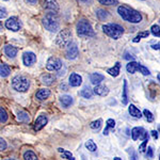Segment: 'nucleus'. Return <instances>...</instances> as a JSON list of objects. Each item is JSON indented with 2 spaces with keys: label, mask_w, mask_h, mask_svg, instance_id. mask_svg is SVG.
I'll use <instances>...</instances> for the list:
<instances>
[{
  "label": "nucleus",
  "mask_w": 160,
  "mask_h": 160,
  "mask_svg": "<svg viewBox=\"0 0 160 160\" xmlns=\"http://www.w3.org/2000/svg\"><path fill=\"white\" fill-rule=\"evenodd\" d=\"M118 13L125 22L131 24H139L142 20V15L136 10L128 8L126 6H120L118 8Z\"/></svg>",
  "instance_id": "f257e3e1"
},
{
  "label": "nucleus",
  "mask_w": 160,
  "mask_h": 160,
  "mask_svg": "<svg viewBox=\"0 0 160 160\" xmlns=\"http://www.w3.org/2000/svg\"><path fill=\"white\" fill-rule=\"evenodd\" d=\"M42 24L45 27L46 30L50 32H56L60 28V19H59L58 13L55 12H48L44 15L42 18Z\"/></svg>",
  "instance_id": "f03ea898"
},
{
  "label": "nucleus",
  "mask_w": 160,
  "mask_h": 160,
  "mask_svg": "<svg viewBox=\"0 0 160 160\" xmlns=\"http://www.w3.org/2000/svg\"><path fill=\"white\" fill-rule=\"evenodd\" d=\"M77 34L81 38H93L95 37V32L93 30L91 24L86 19H80L76 26Z\"/></svg>",
  "instance_id": "7ed1b4c3"
},
{
  "label": "nucleus",
  "mask_w": 160,
  "mask_h": 160,
  "mask_svg": "<svg viewBox=\"0 0 160 160\" xmlns=\"http://www.w3.org/2000/svg\"><path fill=\"white\" fill-rule=\"evenodd\" d=\"M12 88L17 92L25 93L29 90L30 81L27 77L22 76V75H17L12 79Z\"/></svg>",
  "instance_id": "20e7f679"
},
{
  "label": "nucleus",
  "mask_w": 160,
  "mask_h": 160,
  "mask_svg": "<svg viewBox=\"0 0 160 160\" xmlns=\"http://www.w3.org/2000/svg\"><path fill=\"white\" fill-rule=\"evenodd\" d=\"M102 31L109 38L113 40H118L124 33V28L118 24H106L102 26Z\"/></svg>",
  "instance_id": "39448f33"
},
{
  "label": "nucleus",
  "mask_w": 160,
  "mask_h": 160,
  "mask_svg": "<svg viewBox=\"0 0 160 160\" xmlns=\"http://www.w3.org/2000/svg\"><path fill=\"white\" fill-rule=\"evenodd\" d=\"M72 42V32L69 29H62L56 38V44L61 48L68 47Z\"/></svg>",
  "instance_id": "423d86ee"
},
{
  "label": "nucleus",
  "mask_w": 160,
  "mask_h": 160,
  "mask_svg": "<svg viewBox=\"0 0 160 160\" xmlns=\"http://www.w3.org/2000/svg\"><path fill=\"white\" fill-rule=\"evenodd\" d=\"M63 66V62L61 59L56 58V57H50L46 63V68L49 72H59Z\"/></svg>",
  "instance_id": "0eeeda50"
},
{
  "label": "nucleus",
  "mask_w": 160,
  "mask_h": 160,
  "mask_svg": "<svg viewBox=\"0 0 160 160\" xmlns=\"http://www.w3.org/2000/svg\"><path fill=\"white\" fill-rule=\"evenodd\" d=\"M6 28H7V29L13 31V32H17V31L20 30L22 25H20L19 19L17 18L16 16H12V17H10V18L7 19Z\"/></svg>",
  "instance_id": "6e6552de"
},
{
  "label": "nucleus",
  "mask_w": 160,
  "mask_h": 160,
  "mask_svg": "<svg viewBox=\"0 0 160 160\" xmlns=\"http://www.w3.org/2000/svg\"><path fill=\"white\" fill-rule=\"evenodd\" d=\"M78 53H79V50H78L77 45L75 43H71L68 46L65 57H66V59H68V60H74V59H76L77 57H78Z\"/></svg>",
  "instance_id": "1a4fd4ad"
},
{
  "label": "nucleus",
  "mask_w": 160,
  "mask_h": 160,
  "mask_svg": "<svg viewBox=\"0 0 160 160\" xmlns=\"http://www.w3.org/2000/svg\"><path fill=\"white\" fill-rule=\"evenodd\" d=\"M43 8L45 10H47L48 12L58 13L59 3L57 0H43Z\"/></svg>",
  "instance_id": "9d476101"
},
{
  "label": "nucleus",
  "mask_w": 160,
  "mask_h": 160,
  "mask_svg": "<svg viewBox=\"0 0 160 160\" xmlns=\"http://www.w3.org/2000/svg\"><path fill=\"white\" fill-rule=\"evenodd\" d=\"M22 62L26 66H31L37 62V56L32 51H26L22 55Z\"/></svg>",
  "instance_id": "9b49d317"
},
{
  "label": "nucleus",
  "mask_w": 160,
  "mask_h": 160,
  "mask_svg": "<svg viewBox=\"0 0 160 160\" xmlns=\"http://www.w3.org/2000/svg\"><path fill=\"white\" fill-rule=\"evenodd\" d=\"M48 123V118L47 117H46L45 114H40L38 117V118L35 120V122H34V130H41L43 127H45V125Z\"/></svg>",
  "instance_id": "f8f14e48"
},
{
  "label": "nucleus",
  "mask_w": 160,
  "mask_h": 160,
  "mask_svg": "<svg viewBox=\"0 0 160 160\" xmlns=\"http://www.w3.org/2000/svg\"><path fill=\"white\" fill-rule=\"evenodd\" d=\"M69 84H71V87H79L80 84L82 83V77L80 76V75L76 74V73H73L71 74V76H69Z\"/></svg>",
  "instance_id": "ddd939ff"
},
{
  "label": "nucleus",
  "mask_w": 160,
  "mask_h": 160,
  "mask_svg": "<svg viewBox=\"0 0 160 160\" xmlns=\"http://www.w3.org/2000/svg\"><path fill=\"white\" fill-rule=\"evenodd\" d=\"M93 93L98 96H107L108 93H109V89L106 86H102V84H97L93 89Z\"/></svg>",
  "instance_id": "4468645a"
},
{
  "label": "nucleus",
  "mask_w": 160,
  "mask_h": 160,
  "mask_svg": "<svg viewBox=\"0 0 160 160\" xmlns=\"http://www.w3.org/2000/svg\"><path fill=\"white\" fill-rule=\"evenodd\" d=\"M73 102H74L73 97L69 96V95H62L60 97V104L62 105V107H64V108L71 107V106L73 105Z\"/></svg>",
  "instance_id": "2eb2a0df"
},
{
  "label": "nucleus",
  "mask_w": 160,
  "mask_h": 160,
  "mask_svg": "<svg viewBox=\"0 0 160 160\" xmlns=\"http://www.w3.org/2000/svg\"><path fill=\"white\" fill-rule=\"evenodd\" d=\"M49 96H50V90L48 89H41L35 94V97L38 100H46Z\"/></svg>",
  "instance_id": "dca6fc26"
},
{
  "label": "nucleus",
  "mask_w": 160,
  "mask_h": 160,
  "mask_svg": "<svg viewBox=\"0 0 160 160\" xmlns=\"http://www.w3.org/2000/svg\"><path fill=\"white\" fill-rule=\"evenodd\" d=\"M17 52H18V49L13 45H7L6 47H4V53H6L9 58H15V57L17 56Z\"/></svg>",
  "instance_id": "f3484780"
},
{
  "label": "nucleus",
  "mask_w": 160,
  "mask_h": 160,
  "mask_svg": "<svg viewBox=\"0 0 160 160\" xmlns=\"http://www.w3.org/2000/svg\"><path fill=\"white\" fill-rule=\"evenodd\" d=\"M144 132H145V130H144L142 127H135V128H132V130H131V137H132V140L137 141L138 139L142 138V136H143Z\"/></svg>",
  "instance_id": "a211bd4d"
},
{
  "label": "nucleus",
  "mask_w": 160,
  "mask_h": 160,
  "mask_svg": "<svg viewBox=\"0 0 160 160\" xmlns=\"http://www.w3.org/2000/svg\"><path fill=\"white\" fill-rule=\"evenodd\" d=\"M41 80H42V82L44 84H46V86H51L55 82L56 77L51 74H44L41 76Z\"/></svg>",
  "instance_id": "6ab92c4d"
},
{
  "label": "nucleus",
  "mask_w": 160,
  "mask_h": 160,
  "mask_svg": "<svg viewBox=\"0 0 160 160\" xmlns=\"http://www.w3.org/2000/svg\"><path fill=\"white\" fill-rule=\"evenodd\" d=\"M104 79H105V77L102 76V74H98V73H94L90 76V81H91V83L95 84V86H97V84H99L102 81H104Z\"/></svg>",
  "instance_id": "aec40b11"
},
{
  "label": "nucleus",
  "mask_w": 160,
  "mask_h": 160,
  "mask_svg": "<svg viewBox=\"0 0 160 160\" xmlns=\"http://www.w3.org/2000/svg\"><path fill=\"white\" fill-rule=\"evenodd\" d=\"M128 111H129V114L131 115V117L137 118H142L141 111L139 110L135 105H129V107H128Z\"/></svg>",
  "instance_id": "412c9836"
},
{
  "label": "nucleus",
  "mask_w": 160,
  "mask_h": 160,
  "mask_svg": "<svg viewBox=\"0 0 160 160\" xmlns=\"http://www.w3.org/2000/svg\"><path fill=\"white\" fill-rule=\"evenodd\" d=\"M10 74H11V68L6 63L0 64V76L6 78V77L9 76Z\"/></svg>",
  "instance_id": "4be33fe9"
},
{
  "label": "nucleus",
  "mask_w": 160,
  "mask_h": 160,
  "mask_svg": "<svg viewBox=\"0 0 160 160\" xmlns=\"http://www.w3.org/2000/svg\"><path fill=\"white\" fill-rule=\"evenodd\" d=\"M17 120L22 123H29L30 122L29 113L26 112V111H19V112L17 113Z\"/></svg>",
  "instance_id": "5701e85b"
},
{
  "label": "nucleus",
  "mask_w": 160,
  "mask_h": 160,
  "mask_svg": "<svg viewBox=\"0 0 160 160\" xmlns=\"http://www.w3.org/2000/svg\"><path fill=\"white\" fill-rule=\"evenodd\" d=\"M115 127V121L112 120V118H109V120H107V122H106V128L104 129V135L107 136L108 133H109V130H113Z\"/></svg>",
  "instance_id": "b1692460"
},
{
  "label": "nucleus",
  "mask_w": 160,
  "mask_h": 160,
  "mask_svg": "<svg viewBox=\"0 0 160 160\" xmlns=\"http://www.w3.org/2000/svg\"><path fill=\"white\" fill-rule=\"evenodd\" d=\"M120 71H121V64L118 63V62H117V63H115V65L113 66V68H111L108 69L107 73L109 74V75H111V76H113V77H117V76L120 75Z\"/></svg>",
  "instance_id": "393cba45"
},
{
  "label": "nucleus",
  "mask_w": 160,
  "mask_h": 160,
  "mask_svg": "<svg viewBox=\"0 0 160 160\" xmlns=\"http://www.w3.org/2000/svg\"><path fill=\"white\" fill-rule=\"evenodd\" d=\"M122 102L124 105L128 104V89H127V81H126V80H124V84H123Z\"/></svg>",
  "instance_id": "a878e982"
},
{
  "label": "nucleus",
  "mask_w": 160,
  "mask_h": 160,
  "mask_svg": "<svg viewBox=\"0 0 160 160\" xmlns=\"http://www.w3.org/2000/svg\"><path fill=\"white\" fill-rule=\"evenodd\" d=\"M142 138H143V142H142V144L139 146V151H140V153H144V152L146 151V144H148V139H149L148 133L145 131V132L143 133V136H142Z\"/></svg>",
  "instance_id": "bb28decb"
},
{
  "label": "nucleus",
  "mask_w": 160,
  "mask_h": 160,
  "mask_svg": "<svg viewBox=\"0 0 160 160\" xmlns=\"http://www.w3.org/2000/svg\"><path fill=\"white\" fill-rule=\"evenodd\" d=\"M58 152L62 154V158L68 159V160H75V158L73 157V155H72L71 152L66 151V149H64V148H58Z\"/></svg>",
  "instance_id": "cd10ccee"
},
{
  "label": "nucleus",
  "mask_w": 160,
  "mask_h": 160,
  "mask_svg": "<svg viewBox=\"0 0 160 160\" xmlns=\"http://www.w3.org/2000/svg\"><path fill=\"white\" fill-rule=\"evenodd\" d=\"M24 159L25 160H38L37 154L32 151H27L24 154Z\"/></svg>",
  "instance_id": "c85d7f7f"
},
{
  "label": "nucleus",
  "mask_w": 160,
  "mask_h": 160,
  "mask_svg": "<svg viewBox=\"0 0 160 160\" xmlns=\"http://www.w3.org/2000/svg\"><path fill=\"white\" fill-rule=\"evenodd\" d=\"M80 95H81L82 97H84V98H91L92 95H93V91L91 89H90L89 87H86L83 90H81V92H80Z\"/></svg>",
  "instance_id": "c756f323"
},
{
  "label": "nucleus",
  "mask_w": 160,
  "mask_h": 160,
  "mask_svg": "<svg viewBox=\"0 0 160 160\" xmlns=\"http://www.w3.org/2000/svg\"><path fill=\"white\" fill-rule=\"evenodd\" d=\"M9 118V115H8V112L6 111L4 108H2L0 106V123H6Z\"/></svg>",
  "instance_id": "7c9ffc66"
},
{
  "label": "nucleus",
  "mask_w": 160,
  "mask_h": 160,
  "mask_svg": "<svg viewBox=\"0 0 160 160\" xmlns=\"http://www.w3.org/2000/svg\"><path fill=\"white\" fill-rule=\"evenodd\" d=\"M96 16H97V18L100 20H105V19H107V17H108V12L102 9H98L96 11Z\"/></svg>",
  "instance_id": "2f4dec72"
},
{
  "label": "nucleus",
  "mask_w": 160,
  "mask_h": 160,
  "mask_svg": "<svg viewBox=\"0 0 160 160\" xmlns=\"http://www.w3.org/2000/svg\"><path fill=\"white\" fill-rule=\"evenodd\" d=\"M136 68H137V62L135 61H130L128 62V64L126 65V69L129 74H133L136 72Z\"/></svg>",
  "instance_id": "473e14b6"
},
{
  "label": "nucleus",
  "mask_w": 160,
  "mask_h": 160,
  "mask_svg": "<svg viewBox=\"0 0 160 160\" xmlns=\"http://www.w3.org/2000/svg\"><path fill=\"white\" fill-rule=\"evenodd\" d=\"M102 121L100 120V118H98V120H96V121H93V122L90 124V127H91L93 130H98L99 128L102 127Z\"/></svg>",
  "instance_id": "72a5a7b5"
},
{
  "label": "nucleus",
  "mask_w": 160,
  "mask_h": 160,
  "mask_svg": "<svg viewBox=\"0 0 160 160\" xmlns=\"http://www.w3.org/2000/svg\"><path fill=\"white\" fill-rule=\"evenodd\" d=\"M143 115L145 117V118H146V121H148V123H152L154 121V115H153V113L151 112L149 110H148V109H144L143 110Z\"/></svg>",
  "instance_id": "f704fd0d"
},
{
  "label": "nucleus",
  "mask_w": 160,
  "mask_h": 160,
  "mask_svg": "<svg viewBox=\"0 0 160 160\" xmlns=\"http://www.w3.org/2000/svg\"><path fill=\"white\" fill-rule=\"evenodd\" d=\"M136 71H139L140 73L143 74L144 76H148V75L151 74V73H149V71L148 69V68H145V66L141 65V64H139V63H137V68H136Z\"/></svg>",
  "instance_id": "c9c22d12"
},
{
  "label": "nucleus",
  "mask_w": 160,
  "mask_h": 160,
  "mask_svg": "<svg viewBox=\"0 0 160 160\" xmlns=\"http://www.w3.org/2000/svg\"><path fill=\"white\" fill-rule=\"evenodd\" d=\"M86 148L89 149L90 152H95L97 149V146H96V144H95V142L93 141V140H89V141H87V143H86Z\"/></svg>",
  "instance_id": "e433bc0d"
},
{
  "label": "nucleus",
  "mask_w": 160,
  "mask_h": 160,
  "mask_svg": "<svg viewBox=\"0 0 160 160\" xmlns=\"http://www.w3.org/2000/svg\"><path fill=\"white\" fill-rule=\"evenodd\" d=\"M151 32L154 37L156 38H160V27L158 25H153L151 28Z\"/></svg>",
  "instance_id": "4c0bfd02"
},
{
  "label": "nucleus",
  "mask_w": 160,
  "mask_h": 160,
  "mask_svg": "<svg viewBox=\"0 0 160 160\" xmlns=\"http://www.w3.org/2000/svg\"><path fill=\"white\" fill-rule=\"evenodd\" d=\"M100 4H105V6H115L118 4V0H98Z\"/></svg>",
  "instance_id": "58836bf2"
},
{
  "label": "nucleus",
  "mask_w": 160,
  "mask_h": 160,
  "mask_svg": "<svg viewBox=\"0 0 160 160\" xmlns=\"http://www.w3.org/2000/svg\"><path fill=\"white\" fill-rule=\"evenodd\" d=\"M7 142L4 141V139H2L1 137H0V152H3L7 149Z\"/></svg>",
  "instance_id": "ea45409f"
},
{
  "label": "nucleus",
  "mask_w": 160,
  "mask_h": 160,
  "mask_svg": "<svg viewBox=\"0 0 160 160\" xmlns=\"http://www.w3.org/2000/svg\"><path fill=\"white\" fill-rule=\"evenodd\" d=\"M149 35V32L148 31H143V32H140V33H138V35H137V38H148Z\"/></svg>",
  "instance_id": "a19ab883"
},
{
  "label": "nucleus",
  "mask_w": 160,
  "mask_h": 160,
  "mask_svg": "<svg viewBox=\"0 0 160 160\" xmlns=\"http://www.w3.org/2000/svg\"><path fill=\"white\" fill-rule=\"evenodd\" d=\"M8 15V12L7 10L4 9L3 7H0V18H4Z\"/></svg>",
  "instance_id": "79ce46f5"
},
{
  "label": "nucleus",
  "mask_w": 160,
  "mask_h": 160,
  "mask_svg": "<svg viewBox=\"0 0 160 160\" xmlns=\"http://www.w3.org/2000/svg\"><path fill=\"white\" fill-rule=\"evenodd\" d=\"M148 149V152H146V157L148 158H153V156H154V151H153V148L149 146L148 148H146Z\"/></svg>",
  "instance_id": "37998d69"
},
{
  "label": "nucleus",
  "mask_w": 160,
  "mask_h": 160,
  "mask_svg": "<svg viewBox=\"0 0 160 160\" xmlns=\"http://www.w3.org/2000/svg\"><path fill=\"white\" fill-rule=\"evenodd\" d=\"M129 153L131 154V155H130V159H131V160H137V158H138V156H137V153H136L135 151H133L132 148H130Z\"/></svg>",
  "instance_id": "c03bdc74"
},
{
  "label": "nucleus",
  "mask_w": 160,
  "mask_h": 160,
  "mask_svg": "<svg viewBox=\"0 0 160 160\" xmlns=\"http://www.w3.org/2000/svg\"><path fill=\"white\" fill-rule=\"evenodd\" d=\"M151 135H152V137H153L154 140H157V139H158V137H159V133H158V131H157V130H152Z\"/></svg>",
  "instance_id": "a18cd8bd"
},
{
  "label": "nucleus",
  "mask_w": 160,
  "mask_h": 160,
  "mask_svg": "<svg viewBox=\"0 0 160 160\" xmlns=\"http://www.w3.org/2000/svg\"><path fill=\"white\" fill-rule=\"evenodd\" d=\"M153 49H156V50H160V43L159 44H155V45L152 46Z\"/></svg>",
  "instance_id": "49530a36"
},
{
  "label": "nucleus",
  "mask_w": 160,
  "mask_h": 160,
  "mask_svg": "<svg viewBox=\"0 0 160 160\" xmlns=\"http://www.w3.org/2000/svg\"><path fill=\"white\" fill-rule=\"evenodd\" d=\"M38 0H26V2H28V3H30V4H35V3H38Z\"/></svg>",
  "instance_id": "de8ad7c7"
},
{
  "label": "nucleus",
  "mask_w": 160,
  "mask_h": 160,
  "mask_svg": "<svg viewBox=\"0 0 160 160\" xmlns=\"http://www.w3.org/2000/svg\"><path fill=\"white\" fill-rule=\"evenodd\" d=\"M124 58H125V59H127V60H129V59H130V60H133V57H129V55H128V53H126V56L125 57H124Z\"/></svg>",
  "instance_id": "09e8293b"
},
{
  "label": "nucleus",
  "mask_w": 160,
  "mask_h": 160,
  "mask_svg": "<svg viewBox=\"0 0 160 160\" xmlns=\"http://www.w3.org/2000/svg\"><path fill=\"white\" fill-rule=\"evenodd\" d=\"M80 2H83V3H89V2H91L92 0H78Z\"/></svg>",
  "instance_id": "8fccbe9b"
},
{
  "label": "nucleus",
  "mask_w": 160,
  "mask_h": 160,
  "mask_svg": "<svg viewBox=\"0 0 160 160\" xmlns=\"http://www.w3.org/2000/svg\"><path fill=\"white\" fill-rule=\"evenodd\" d=\"M62 88L64 89V91H68V87H66V86H64V84H61V89H62Z\"/></svg>",
  "instance_id": "3c124183"
},
{
  "label": "nucleus",
  "mask_w": 160,
  "mask_h": 160,
  "mask_svg": "<svg viewBox=\"0 0 160 160\" xmlns=\"http://www.w3.org/2000/svg\"><path fill=\"white\" fill-rule=\"evenodd\" d=\"M3 160H16L15 158H6V159H3Z\"/></svg>",
  "instance_id": "603ef678"
},
{
  "label": "nucleus",
  "mask_w": 160,
  "mask_h": 160,
  "mask_svg": "<svg viewBox=\"0 0 160 160\" xmlns=\"http://www.w3.org/2000/svg\"><path fill=\"white\" fill-rule=\"evenodd\" d=\"M157 78H158V81H160V73L157 75Z\"/></svg>",
  "instance_id": "864d4df0"
},
{
  "label": "nucleus",
  "mask_w": 160,
  "mask_h": 160,
  "mask_svg": "<svg viewBox=\"0 0 160 160\" xmlns=\"http://www.w3.org/2000/svg\"><path fill=\"white\" fill-rule=\"evenodd\" d=\"M114 160H122V159H121V158H118V157H115Z\"/></svg>",
  "instance_id": "5fc2aeb1"
},
{
  "label": "nucleus",
  "mask_w": 160,
  "mask_h": 160,
  "mask_svg": "<svg viewBox=\"0 0 160 160\" xmlns=\"http://www.w3.org/2000/svg\"><path fill=\"white\" fill-rule=\"evenodd\" d=\"M158 133H159V135H160V125L158 126Z\"/></svg>",
  "instance_id": "6e6d98bb"
},
{
  "label": "nucleus",
  "mask_w": 160,
  "mask_h": 160,
  "mask_svg": "<svg viewBox=\"0 0 160 160\" xmlns=\"http://www.w3.org/2000/svg\"><path fill=\"white\" fill-rule=\"evenodd\" d=\"M0 30H2V24L0 22Z\"/></svg>",
  "instance_id": "4d7b16f0"
},
{
  "label": "nucleus",
  "mask_w": 160,
  "mask_h": 160,
  "mask_svg": "<svg viewBox=\"0 0 160 160\" xmlns=\"http://www.w3.org/2000/svg\"><path fill=\"white\" fill-rule=\"evenodd\" d=\"M3 1H9V0H3Z\"/></svg>",
  "instance_id": "13d9d810"
},
{
  "label": "nucleus",
  "mask_w": 160,
  "mask_h": 160,
  "mask_svg": "<svg viewBox=\"0 0 160 160\" xmlns=\"http://www.w3.org/2000/svg\"><path fill=\"white\" fill-rule=\"evenodd\" d=\"M159 160H160V156H159Z\"/></svg>",
  "instance_id": "bf43d9fd"
},
{
  "label": "nucleus",
  "mask_w": 160,
  "mask_h": 160,
  "mask_svg": "<svg viewBox=\"0 0 160 160\" xmlns=\"http://www.w3.org/2000/svg\"><path fill=\"white\" fill-rule=\"evenodd\" d=\"M159 22H160V19H159Z\"/></svg>",
  "instance_id": "052dcab7"
}]
</instances>
